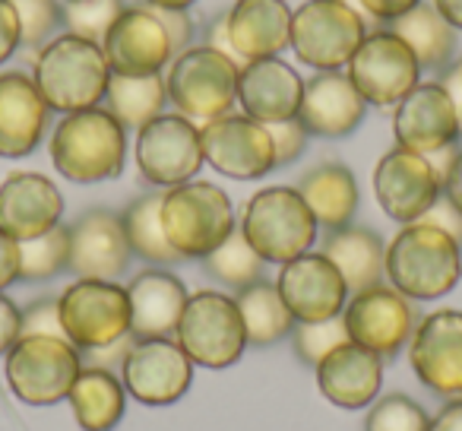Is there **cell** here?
<instances>
[{"label":"cell","mask_w":462,"mask_h":431,"mask_svg":"<svg viewBox=\"0 0 462 431\" xmlns=\"http://www.w3.org/2000/svg\"><path fill=\"white\" fill-rule=\"evenodd\" d=\"M102 52L111 64V73H130V77L168 70V64L178 54L165 20L149 4H130L121 10L115 26L105 35Z\"/></svg>","instance_id":"cell-16"},{"label":"cell","mask_w":462,"mask_h":431,"mask_svg":"<svg viewBox=\"0 0 462 431\" xmlns=\"http://www.w3.org/2000/svg\"><path fill=\"white\" fill-rule=\"evenodd\" d=\"M130 298V336L134 340H168L174 336L190 298L184 279L168 267H146L127 283Z\"/></svg>","instance_id":"cell-24"},{"label":"cell","mask_w":462,"mask_h":431,"mask_svg":"<svg viewBox=\"0 0 462 431\" xmlns=\"http://www.w3.org/2000/svg\"><path fill=\"white\" fill-rule=\"evenodd\" d=\"M434 7L456 33H462V0H434Z\"/></svg>","instance_id":"cell-54"},{"label":"cell","mask_w":462,"mask_h":431,"mask_svg":"<svg viewBox=\"0 0 462 431\" xmlns=\"http://www.w3.org/2000/svg\"><path fill=\"white\" fill-rule=\"evenodd\" d=\"M235 305H238L241 321H245L247 346L254 349L276 346L285 336H291V330L298 323L291 317L289 305L279 295L276 283H270V279H260V283L238 289L235 292Z\"/></svg>","instance_id":"cell-34"},{"label":"cell","mask_w":462,"mask_h":431,"mask_svg":"<svg viewBox=\"0 0 462 431\" xmlns=\"http://www.w3.org/2000/svg\"><path fill=\"white\" fill-rule=\"evenodd\" d=\"M241 235L247 245L266 260V264H289V260L308 254L317 245L314 212L308 210L298 187H263L245 203V212L238 220Z\"/></svg>","instance_id":"cell-6"},{"label":"cell","mask_w":462,"mask_h":431,"mask_svg":"<svg viewBox=\"0 0 462 431\" xmlns=\"http://www.w3.org/2000/svg\"><path fill=\"white\" fill-rule=\"evenodd\" d=\"M64 193L48 174L14 172L0 181V232L16 241L39 239L60 226Z\"/></svg>","instance_id":"cell-22"},{"label":"cell","mask_w":462,"mask_h":431,"mask_svg":"<svg viewBox=\"0 0 462 431\" xmlns=\"http://www.w3.org/2000/svg\"><path fill=\"white\" fill-rule=\"evenodd\" d=\"M203 159L218 174L235 181H257L276 172V149L266 124L247 115H222L216 121L199 124Z\"/></svg>","instance_id":"cell-14"},{"label":"cell","mask_w":462,"mask_h":431,"mask_svg":"<svg viewBox=\"0 0 462 431\" xmlns=\"http://www.w3.org/2000/svg\"><path fill=\"white\" fill-rule=\"evenodd\" d=\"M430 416L409 393H383L367 406L365 431H428Z\"/></svg>","instance_id":"cell-38"},{"label":"cell","mask_w":462,"mask_h":431,"mask_svg":"<svg viewBox=\"0 0 462 431\" xmlns=\"http://www.w3.org/2000/svg\"><path fill=\"white\" fill-rule=\"evenodd\" d=\"M32 80L48 108L73 115L102 105L111 83V64L98 42L64 33L35 52Z\"/></svg>","instance_id":"cell-2"},{"label":"cell","mask_w":462,"mask_h":431,"mask_svg":"<svg viewBox=\"0 0 462 431\" xmlns=\"http://www.w3.org/2000/svg\"><path fill=\"white\" fill-rule=\"evenodd\" d=\"M121 380L127 397L143 406H171L190 390L193 361L178 346L174 336L168 340H134L127 359L121 365Z\"/></svg>","instance_id":"cell-17"},{"label":"cell","mask_w":462,"mask_h":431,"mask_svg":"<svg viewBox=\"0 0 462 431\" xmlns=\"http://www.w3.org/2000/svg\"><path fill=\"white\" fill-rule=\"evenodd\" d=\"M70 267V229L54 226L39 239L20 241V283H45Z\"/></svg>","instance_id":"cell-37"},{"label":"cell","mask_w":462,"mask_h":431,"mask_svg":"<svg viewBox=\"0 0 462 431\" xmlns=\"http://www.w3.org/2000/svg\"><path fill=\"white\" fill-rule=\"evenodd\" d=\"M124 7H127L124 0H73V4H64V29L70 35L102 45Z\"/></svg>","instance_id":"cell-39"},{"label":"cell","mask_w":462,"mask_h":431,"mask_svg":"<svg viewBox=\"0 0 462 431\" xmlns=\"http://www.w3.org/2000/svg\"><path fill=\"white\" fill-rule=\"evenodd\" d=\"M342 342H348V330L339 317H329V321H314V323H295L291 330V349L304 365L317 368L327 359L333 349H339Z\"/></svg>","instance_id":"cell-41"},{"label":"cell","mask_w":462,"mask_h":431,"mask_svg":"<svg viewBox=\"0 0 462 431\" xmlns=\"http://www.w3.org/2000/svg\"><path fill=\"white\" fill-rule=\"evenodd\" d=\"M60 4H73V0H60Z\"/></svg>","instance_id":"cell-56"},{"label":"cell","mask_w":462,"mask_h":431,"mask_svg":"<svg viewBox=\"0 0 462 431\" xmlns=\"http://www.w3.org/2000/svg\"><path fill=\"white\" fill-rule=\"evenodd\" d=\"M23 48L20 16H16L14 0H0V64H7Z\"/></svg>","instance_id":"cell-45"},{"label":"cell","mask_w":462,"mask_h":431,"mask_svg":"<svg viewBox=\"0 0 462 431\" xmlns=\"http://www.w3.org/2000/svg\"><path fill=\"white\" fill-rule=\"evenodd\" d=\"M16 16H20V33L23 48L26 52H39L54 39L60 26H64V4L60 0H14Z\"/></svg>","instance_id":"cell-40"},{"label":"cell","mask_w":462,"mask_h":431,"mask_svg":"<svg viewBox=\"0 0 462 431\" xmlns=\"http://www.w3.org/2000/svg\"><path fill=\"white\" fill-rule=\"evenodd\" d=\"M443 184L428 155L393 146L374 165V197L380 210L399 226L418 222L440 200Z\"/></svg>","instance_id":"cell-15"},{"label":"cell","mask_w":462,"mask_h":431,"mask_svg":"<svg viewBox=\"0 0 462 431\" xmlns=\"http://www.w3.org/2000/svg\"><path fill=\"white\" fill-rule=\"evenodd\" d=\"M393 136H396V146L421 155L459 143V115H456L453 98H449L447 86L440 80L418 83L393 108Z\"/></svg>","instance_id":"cell-20"},{"label":"cell","mask_w":462,"mask_h":431,"mask_svg":"<svg viewBox=\"0 0 462 431\" xmlns=\"http://www.w3.org/2000/svg\"><path fill=\"white\" fill-rule=\"evenodd\" d=\"M440 83L447 86L449 98H453L456 115H459V127H462V58L453 61V67H449V70H443Z\"/></svg>","instance_id":"cell-53"},{"label":"cell","mask_w":462,"mask_h":431,"mask_svg":"<svg viewBox=\"0 0 462 431\" xmlns=\"http://www.w3.org/2000/svg\"><path fill=\"white\" fill-rule=\"evenodd\" d=\"M371 105L361 98L355 83L348 80L346 70H323L304 80V96L301 108H298V121L304 124L310 136H323V140H342V136L355 134L365 121Z\"/></svg>","instance_id":"cell-23"},{"label":"cell","mask_w":462,"mask_h":431,"mask_svg":"<svg viewBox=\"0 0 462 431\" xmlns=\"http://www.w3.org/2000/svg\"><path fill=\"white\" fill-rule=\"evenodd\" d=\"M203 270L209 279H216V283L238 292V289H245V286H254V283H260V279H266V260L247 245L241 229H235L216 251L206 254Z\"/></svg>","instance_id":"cell-36"},{"label":"cell","mask_w":462,"mask_h":431,"mask_svg":"<svg viewBox=\"0 0 462 431\" xmlns=\"http://www.w3.org/2000/svg\"><path fill=\"white\" fill-rule=\"evenodd\" d=\"M298 193L304 197L308 210L314 212V220L320 229L336 232L355 222L361 206V191L355 181L352 168L342 162H320L310 172L301 174L298 181Z\"/></svg>","instance_id":"cell-29"},{"label":"cell","mask_w":462,"mask_h":431,"mask_svg":"<svg viewBox=\"0 0 462 431\" xmlns=\"http://www.w3.org/2000/svg\"><path fill=\"white\" fill-rule=\"evenodd\" d=\"M54 172L73 184H102L124 172L127 162V130L102 108L64 115L48 140Z\"/></svg>","instance_id":"cell-3"},{"label":"cell","mask_w":462,"mask_h":431,"mask_svg":"<svg viewBox=\"0 0 462 431\" xmlns=\"http://www.w3.org/2000/svg\"><path fill=\"white\" fill-rule=\"evenodd\" d=\"M238 77L241 61L228 58L225 52L212 45H190L165 70L168 105L174 111L197 124L216 121L222 115H231L238 105Z\"/></svg>","instance_id":"cell-5"},{"label":"cell","mask_w":462,"mask_h":431,"mask_svg":"<svg viewBox=\"0 0 462 431\" xmlns=\"http://www.w3.org/2000/svg\"><path fill=\"white\" fill-rule=\"evenodd\" d=\"M20 336H64L60 327V308L54 295H42L23 308ZM67 340V336H64Z\"/></svg>","instance_id":"cell-42"},{"label":"cell","mask_w":462,"mask_h":431,"mask_svg":"<svg viewBox=\"0 0 462 431\" xmlns=\"http://www.w3.org/2000/svg\"><path fill=\"white\" fill-rule=\"evenodd\" d=\"M428 431H462V397L447 399V403L430 416Z\"/></svg>","instance_id":"cell-51"},{"label":"cell","mask_w":462,"mask_h":431,"mask_svg":"<svg viewBox=\"0 0 462 431\" xmlns=\"http://www.w3.org/2000/svg\"><path fill=\"white\" fill-rule=\"evenodd\" d=\"M146 4L155 10H190L197 0H146Z\"/></svg>","instance_id":"cell-55"},{"label":"cell","mask_w":462,"mask_h":431,"mask_svg":"<svg viewBox=\"0 0 462 431\" xmlns=\"http://www.w3.org/2000/svg\"><path fill=\"white\" fill-rule=\"evenodd\" d=\"M462 245L428 222H409L386 245V283L411 302H434L459 286Z\"/></svg>","instance_id":"cell-1"},{"label":"cell","mask_w":462,"mask_h":431,"mask_svg":"<svg viewBox=\"0 0 462 431\" xmlns=\"http://www.w3.org/2000/svg\"><path fill=\"white\" fill-rule=\"evenodd\" d=\"M20 323L23 308L14 298H7V292H0V355H7L14 342L20 340Z\"/></svg>","instance_id":"cell-47"},{"label":"cell","mask_w":462,"mask_h":431,"mask_svg":"<svg viewBox=\"0 0 462 431\" xmlns=\"http://www.w3.org/2000/svg\"><path fill=\"white\" fill-rule=\"evenodd\" d=\"M48 102L42 98L32 73H0V159H23L35 153L48 130Z\"/></svg>","instance_id":"cell-26"},{"label":"cell","mask_w":462,"mask_h":431,"mask_svg":"<svg viewBox=\"0 0 462 431\" xmlns=\"http://www.w3.org/2000/svg\"><path fill=\"white\" fill-rule=\"evenodd\" d=\"M443 197L462 210V149H459V155L453 159V165H449L447 178H443Z\"/></svg>","instance_id":"cell-52"},{"label":"cell","mask_w":462,"mask_h":431,"mask_svg":"<svg viewBox=\"0 0 462 431\" xmlns=\"http://www.w3.org/2000/svg\"><path fill=\"white\" fill-rule=\"evenodd\" d=\"M20 283V241L0 232V292Z\"/></svg>","instance_id":"cell-49"},{"label":"cell","mask_w":462,"mask_h":431,"mask_svg":"<svg viewBox=\"0 0 462 431\" xmlns=\"http://www.w3.org/2000/svg\"><path fill=\"white\" fill-rule=\"evenodd\" d=\"M168 89L162 73L149 77H130V73H111L105 89L102 108L121 124L124 130H140L159 115H165Z\"/></svg>","instance_id":"cell-33"},{"label":"cell","mask_w":462,"mask_h":431,"mask_svg":"<svg viewBox=\"0 0 462 431\" xmlns=\"http://www.w3.org/2000/svg\"><path fill=\"white\" fill-rule=\"evenodd\" d=\"M134 159L143 181L152 187H162V191L193 181L199 174V168L206 165L199 124L178 115V111L159 115L146 127L136 130Z\"/></svg>","instance_id":"cell-13"},{"label":"cell","mask_w":462,"mask_h":431,"mask_svg":"<svg viewBox=\"0 0 462 431\" xmlns=\"http://www.w3.org/2000/svg\"><path fill=\"white\" fill-rule=\"evenodd\" d=\"M162 229L180 260H203L238 229V216L222 187L193 178L162 193Z\"/></svg>","instance_id":"cell-4"},{"label":"cell","mask_w":462,"mask_h":431,"mask_svg":"<svg viewBox=\"0 0 462 431\" xmlns=\"http://www.w3.org/2000/svg\"><path fill=\"white\" fill-rule=\"evenodd\" d=\"M67 403L83 431H111L127 409V387L117 371L83 365L67 393Z\"/></svg>","instance_id":"cell-31"},{"label":"cell","mask_w":462,"mask_h":431,"mask_svg":"<svg viewBox=\"0 0 462 431\" xmlns=\"http://www.w3.org/2000/svg\"><path fill=\"white\" fill-rule=\"evenodd\" d=\"M390 29L411 48L418 67L421 70L443 73L453 67L456 48H459V33L437 14L434 4H418L415 10H409L405 16L390 23Z\"/></svg>","instance_id":"cell-32"},{"label":"cell","mask_w":462,"mask_h":431,"mask_svg":"<svg viewBox=\"0 0 462 431\" xmlns=\"http://www.w3.org/2000/svg\"><path fill=\"white\" fill-rule=\"evenodd\" d=\"M320 393L339 409H365L380 397L383 359L358 342H342L314 368Z\"/></svg>","instance_id":"cell-28"},{"label":"cell","mask_w":462,"mask_h":431,"mask_svg":"<svg viewBox=\"0 0 462 431\" xmlns=\"http://www.w3.org/2000/svg\"><path fill=\"white\" fill-rule=\"evenodd\" d=\"M276 289L298 323L339 317L348 302V286L323 251H308L279 267Z\"/></svg>","instance_id":"cell-19"},{"label":"cell","mask_w":462,"mask_h":431,"mask_svg":"<svg viewBox=\"0 0 462 431\" xmlns=\"http://www.w3.org/2000/svg\"><path fill=\"white\" fill-rule=\"evenodd\" d=\"M130 346H134V336H124L117 342H108V346H98L83 352V365H96V368H108V371H121L124 359H127Z\"/></svg>","instance_id":"cell-48"},{"label":"cell","mask_w":462,"mask_h":431,"mask_svg":"<svg viewBox=\"0 0 462 431\" xmlns=\"http://www.w3.org/2000/svg\"><path fill=\"white\" fill-rule=\"evenodd\" d=\"M371 29V23L346 0H304L301 7L291 10L289 48L317 73L346 70Z\"/></svg>","instance_id":"cell-7"},{"label":"cell","mask_w":462,"mask_h":431,"mask_svg":"<svg viewBox=\"0 0 462 431\" xmlns=\"http://www.w3.org/2000/svg\"><path fill=\"white\" fill-rule=\"evenodd\" d=\"M346 73L361 92V98L374 108H396L421 83V67L415 54L390 26L371 29L365 35Z\"/></svg>","instance_id":"cell-11"},{"label":"cell","mask_w":462,"mask_h":431,"mask_svg":"<svg viewBox=\"0 0 462 431\" xmlns=\"http://www.w3.org/2000/svg\"><path fill=\"white\" fill-rule=\"evenodd\" d=\"M162 20H165V29L168 35H171L174 42V52H184V48H190V39H193V20L187 10H159Z\"/></svg>","instance_id":"cell-50"},{"label":"cell","mask_w":462,"mask_h":431,"mask_svg":"<svg viewBox=\"0 0 462 431\" xmlns=\"http://www.w3.org/2000/svg\"><path fill=\"white\" fill-rule=\"evenodd\" d=\"M4 359L10 390L26 406H54L67 399L83 371V352L64 336H20Z\"/></svg>","instance_id":"cell-9"},{"label":"cell","mask_w":462,"mask_h":431,"mask_svg":"<svg viewBox=\"0 0 462 431\" xmlns=\"http://www.w3.org/2000/svg\"><path fill=\"white\" fill-rule=\"evenodd\" d=\"M124 235H127L130 254L146 260L149 267H174L180 254L168 245L162 229V193H140L121 210Z\"/></svg>","instance_id":"cell-35"},{"label":"cell","mask_w":462,"mask_h":431,"mask_svg":"<svg viewBox=\"0 0 462 431\" xmlns=\"http://www.w3.org/2000/svg\"><path fill=\"white\" fill-rule=\"evenodd\" d=\"M174 340L193 365L209 368V371L231 368L247 349V333L238 305L231 295L216 289L193 292L187 298Z\"/></svg>","instance_id":"cell-8"},{"label":"cell","mask_w":462,"mask_h":431,"mask_svg":"<svg viewBox=\"0 0 462 431\" xmlns=\"http://www.w3.org/2000/svg\"><path fill=\"white\" fill-rule=\"evenodd\" d=\"M225 26L241 64L279 58L291 42V7L285 0H238L225 10Z\"/></svg>","instance_id":"cell-27"},{"label":"cell","mask_w":462,"mask_h":431,"mask_svg":"<svg viewBox=\"0 0 462 431\" xmlns=\"http://www.w3.org/2000/svg\"><path fill=\"white\" fill-rule=\"evenodd\" d=\"M64 336L79 349L108 346L130 333L127 286L115 279H77L58 295Z\"/></svg>","instance_id":"cell-10"},{"label":"cell","mask_w":462,"mask_h":431,"mask_svg":"<svg viewBox=\"0 0 462 431\" xmlns=\"http://www.w3.org/2000/svg\"><path fill=\"white\" fill-rule=\"evenodd\" d=\"M415 378L437 397H462V311L440 308L424 314L409 342Z\"/></svg>","instance_id":"cell-18"},{"label":"cell","mask_w":462,"mask_h":431,"mask_svg":"<svg viewBox=\"0 0 462 431\" xmlns=\"http://www.w3.org/2000/svg\"><path fill=\"white\" fill-rule=\"evenodd\" d=\"M418 321H421L418 302L405 298L390 283L352 292L346 308H342V323L348 330V340L377 352L383 361L409 346Z\"/></svg>","instance_id":"cell-12"},{"label":"cell","mask_w":462,"mask_h":431,"mask_svg":"<svg viewBox=\"0 0 462 431\" xmlns=\"http://www.w3.org/2000/svg\"><path fill=\"white\" fill-rule=\"evenodd\" d=\"M273 134V149H276V168H285L291 162H298L308 149L310 134L304 130V124L298 117L291 121H279V124H266Z\"/></svg>","instance_id":"cell-43"},{"label":"cell","mask_w":462,"mask_h":431,"mask_svg":"<svg viewBox=\"0 0 462 431\" xmlns=\"http://www.w3.org/2000/svg\"><path fill=\"white\" fill-rule=\"evenodd\" d=\"M304 96V80L282 58H263L241 64L238 105L241 115L260 124H279L298 117Z\"/></svg>","instance_id":"cell-25"},{"label":"cell","mask_w":462,"mask_h":431,"mask_svg":"<svg viewBox=\"0 0 462 431\" xmlns=\"http://www.w3.org/2000/svg\"><path fill=\"white\" fill-rule=\"evenodd\" d=\"M70 267L67 270L77 279H121L130 270V245L124 235L121 212L96 210L79 212L70 222Z\"/></svg>","instance_id":"cell-21"},{"label":"cell","mask_w":462,"mask_h":431,"mask_svg":"<svg viewBox=\"0 0 462 431\" xmlns=\"http://www.w3.org/2000/svg\"><path fill=\"white\" fill-rule=\"evenodd\" d=\"M346 4H352L374 29H380V26H390L399 16H405L409 10H415L421 0H346Z\"/></svg>","instance_id":"cell-44"},{"label":"cell","mask_w":462,"mask_h":431,"mask_svg":"<svg viewBox=\"0 0 462 431\" xmlns=\"http://www.w3.org/2000/svg\"><path fill=\"white\" fill-rule=\"evenodd\" d=\"M418 222H428V226H437L440 232H447L449 239H456L462 245V210L459 206H453L447 197L440 193V200H437L434 206H430L428 212H424Z\"/></svg>","instance_id":"cell-46"},{"label":"cell","mask_w":462,"mask_h":431,"mask_svg":"<svg viewBox=\"0 0 462 431\" xmlns=\"http://www.w3.org/2000/svg\"><path fill=\"white\" fill-rule=\"evenodd\" d=\"M323 254L333 260V267L342 273L348 292L371 289V286L386 279V245L374 229L367 226H346L327 232L323 239Z\"/></svg>","instance_id":"cell-30"}]
</instances>
